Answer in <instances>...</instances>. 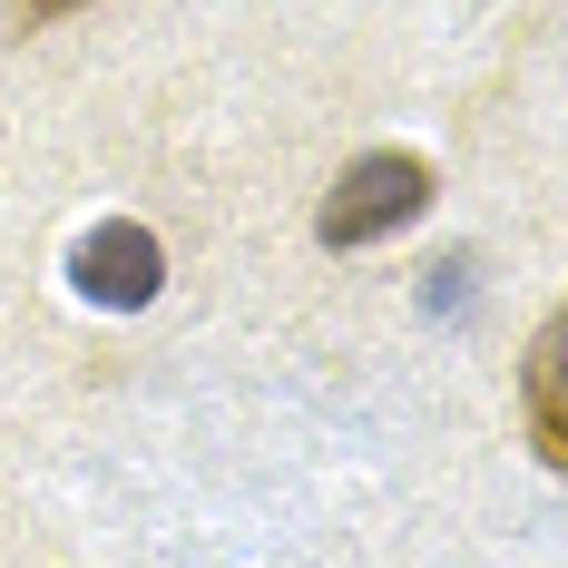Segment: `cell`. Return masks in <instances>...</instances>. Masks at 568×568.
Wrapping results in <instances>:
<instances>
[{
    "mask_svg": "<svg viewBox=\"0 0 568 568\" xmlns=\"http://www.w3.org/2000/svg\"><path fill=\"white\" fill-rule=\"evenodd\" d=\"M10 10H20V20H69L79 0H10Z\"/></svg>",
    "mask_w": 568,
    "mask_h": 568,
    "instance_id": "277c9868",
    "label": "cell"
},
{
    "mask_svg": "<svg viewBox=\"0 0 568 568\" xmlns=\"http://www.w3.org/2000/svg\"><path fill=\"white\" fill-rule=\"evenodd\" d=\"M432 186L442 176L422 168V158H402V148H373V158H353V168L324 186V206H314V235L324 245H373V235H393V226H412L422 206H432Z\"/></svg>",
    "mask_w": 568,
    "mask_h": 568,
    "instance_id": "6da1fadb",
    "label": "cell"
},
{
    "mask_svg": "<svg viewBox=\"0 0 568 568\" xmlns=\"http://www.w3.org/2000/svg\"><path fill=\"white\" fill-rule=\"evenodd\" d=\"M69 284L89 294V304H109V314H138V304H158V284H168V255H158V235L109 216V226L79 235V255H69Z\"/></svg>",
    "mask_w": 568,
    "mask_h": 568,
    "instance_id": "7a4b0ae2",
    "label": "cell"
},
{
    "mask_svg": "<svg viewBox=\"0 0 568 568\" xmlns=\"http://www.w3.org/2000/svg\"><path fill=\"white\" fill-rule=\"evenodd\" d=\"M559 324H539V343H529V452L549 460V470H568V402H559Z\"/></svg>",
    "mask_w": 568,
    "mask_h": 568,
    "instance_id": "3957f363",
    "label": "cell"
}]
</instances>
